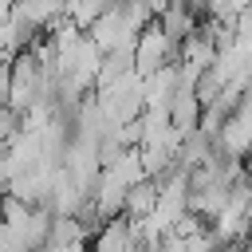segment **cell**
<instances>
[{
	"label": "cell",
	"mask_w": 252,
	"mask_h": 252,
	"mask_svg": "<svg viewBox=\"0 0 252 252\" xmlns=\"http://www.w3.org/2000/svg\"><path fill=\"white\" fill-rule=\"evenodd\" d=\"M240 248H244V244H220L217 252H240Z\"/></svg>",
	"instance_id": "52a82bcc"
},
{
	"label": "cell",
	"mask_w": 252,
	"mask_h": 252,
	"mask_svg": "<svg viewBox=\"0 0 252 252\" xmlns=\"http://www.w3.org/2000/svg\"><path fill=\"white\" fill-rule=\"evenodd\" d=\"M213 161V138L205 130H193V134H181V146H177V165L189 173L197 165Z\"/></svg>",
	"instance_id": "5b68a950"
},
{
	"label": "cell",
	"mask_w": 252,
	"mask_h": 252,
	"mask_svg": "<svg viewBox=\"0 0 252 252\" xmlns=\"http://www.w3.org/2000/svg\"><path fill=\"white\" fill-rule=\"evenodd\" d=\"M94 102H98V110H102L114 126L142 118V110H146V98H142V75L134 71V75H126V79H118V83L94 91Z\"/></svg>",
	"instance_id": "6da1fadb"
},
{
	"label": "cell",
	"mask_w": 252,
	"mask_h": 252,
	"mask_svg": "<svg viewBox=\"0 0 252 252\" xmlns=\"http://www.w3.org/2000/svg\"><path fill=\"white\" fill-rule=\"evenodd\" d=\"M181 59V43H173L161 28H158V20L138 35V43H134V71L146 79V75H154V71H161V67H173Z\"/></svg>",
	"instance_id": "7a4b0ae2"
},
{
	"label": "cell",
	"mask_w": 252,
	"mask_h": 252,
	"mask_svg": "<svg viewBox=\"0 0 252 252\" xmlns=\"http://www.w3.org/2000/svg\"><path fill=\"white\" fill-rule=\"evenodd\" d=\"M158 28L173 39V43H185L201 24H197V16L189 12V8H181V4H173V8H165L161 16H158Z\"/></svg>",
	"instance_id": "8992f818"
},
{
	"label": "cell",
	"mask_w": 252,
	"mask_h": 252,
	"mask_svg": "<svg viewBox=\"0 0 252 252\" xmlns=\"http://www.w3.org/2000/svg\"><path fill=\"white\" fill-rule=\"evenodd\" d=\"M181 67H193V71H205V67H213L217 63V43H213V32L201 24L185 43H181V59H177Z\"/></svg>",
	"instance_id": "277c9868"
},
{
	"label": "cell",
	"mask_w": 252,
	"mask_h": 252,
	"mask_svg": "<svg viewBox=\"0 0 252 252\" xmlns=\"http://www.w3.org/2000/svg\"><path fill=\"white\" fill-rule=\"evenodd\" d=\"M154 213H158V181H154V177H146V181H138V185H130V189H126L122 217H126L130 224H142V220H150Z\"/></svg>",
	"instance_id": "3957f363"
}]
</instances>
